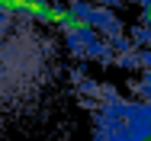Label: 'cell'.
<instances>
[{"label":"cell","instance_id":"cell-1","mask_svg":"<svg viewBox=\"0 0 151 141\" xmlns=\"http://www.w3.org/2000/svg\"><path fill=\"white\" fill-rule=\"evenodd\" d=\"M55 48L32 16L0 6V119L26 112L48 90Z\"/></svg>","mask_w":151,"mask_h":141}]
</instances>
